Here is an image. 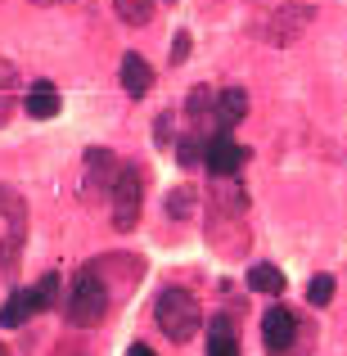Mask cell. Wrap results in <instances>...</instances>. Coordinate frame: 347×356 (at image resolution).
I'll use <instances>...</instances> for the list:
<instances>
[{
  "label": "cell",
  "instance_id": "obj_11",
  "mask_svg": "<svg viewBox=\"0 0 347 356\" xmlns=\"http://www.w3.org/2000/svg\"><path fill=\"white\" fill-rule=\"evenodd\" d=\"M243 113H248V90L226 86L217 95V108H212V136H226L234 122H243Z\"/></svg>",
  "mask_w": 347,
  "mask_h": 356
},
{
  "label": "cell",
  "instance_id": "obj_2",
  "mask_svg": "<svg viewBox=\"0 0 347 356\" xmlns=\"http://www.w3.org/2000/svg\"><path fill=\"white\" fill-rule=\"evenodd\" d=\"M154 321H158V330H163L172 343H190L194 334L203 330V307H199V298H194L190 289H176L172 284V289L158 293Z\"/></svg>",
  "mask_w": 347,
  "mask_h": 356
},
{
  "label": "cell",
  "instance_id": "obj_19",
  "mask_svg": "<svg viewBox=\"0 0 347 356\" xmlns=\"http://www.w3.org/2000/svg\"><path fill=\"white\" fill-rule=\"evenodd\" d=\"M14 86H18V72L9 59H0V127L14 118Z\"/></svg>",
  "mask_w": 347,
  "mask_h": 356
},
{
  "label": "cell",
  "instance_id": "obj_24",
  "mask_svg": "<svg viewBox=\"0 0 347 356\" xmlns=\"http://www.w3.org/2000/svg\"><path fill=\"white\" fill-rule=\"evenodd\" d=\"M185 54H190V32H176V41H172V63H185Z\"/></svg>",
  "mask_w": 347,
  "mask_h": 356
},
{
  "label": "cell",
  "instance_id": "obj_25",
  "mask_svg": "<svg viewBox=\"0 0 347 356\" xmlns=\"http://www.w3.org/2000/svg\"><path fill=\"white\" fill-rule=\"evenodd\" d=\"M32 5H68V9H81L86 0H32Z\"/></svg>",
  "mask_w": 347,
  "mask_h": 356
},
{
  "label": "cell",
  "instance_id": "obj_26",
  "mask_svg": "<svg viewBox=\"0 0 347 356\" xmlns=\"http://www.w3.org/2000/svg\"><path fill=\"white\" fill-rule=\"evenodd\" d=\"M127 356H154V348H145V343H131Z\"/></svg>",
  "mask_w": 347,
  "mask_h": 356
},
{
  "label": "cell",
  "instance_id": "obj_22",
  "mask_svg": "<svg viewBox=\"0 0 347 356\" xmlns=\"http://www.w3.org/2000/svg\"><path fill=\"white\" fill-rule=\"evenodd\" d=\"M334 298V280L330 275H312V284H307V302L312 307H330Z\"/></svg>",
  "mask_w": 347,
  "mask_h": 356
},
{
  "label": "cell",
  "instance_id": "obj_9",
  "mask_svg": "<svg viewBox=\"0 0 347 356\" xmlns=\"http://www.w3.org/2000/svg\"><path fill=\"white\" fill-rule=\"evenodd\" d=\"M243 158H248V149H239L230 136H208V145H203V167H208V176H234L243 167Z\"/></svg>",
  "mask_w": 347,
  "mask_h": 356
},
{
  "label": "cell",
  "instance_id": "obj_23",
  "mask_svg": "<svg viewBox=\"0 0 347 356\" xmlns=\"http://www.w3.org/2000/svg\"><path fill=\"white\" fill-rule=\"evenodd\" d=\"M154 145L158 149H172L176 140H172V113H158V122H154Z\"/></svg>",
  "mask_w": 347,
  "mask_h": 356
},
{
  "label": "cell",
  "instance_id": "obj_17",
  "mask_svg": "<svg viewBox=\"0 0 347 356\" xmlns=\"http://www.w3.org/2000/svg\"><path fill=\"white\" fill-rule=\"evenodd\" d=\"M194 203H199V194H194L190 185H176V190L163 199V208H167L172 221H185V217H194Z\"/></svg>",
  "mask_w": 347,
  "mask_h": 356
},
{
  "label": "cell",
  "instance_id": "obj_12",
  "mask_svg": "<svg viewBox=\"0 0 347 356\" xmlns=\"http://www.w3.org/2000/svg\"><path fill=\"white\" fill-rule=\"evenodd\" d=\"M149 86H154V68L145 63V54L127 50V54H122V90H127L131 99H145Z\"/></svg>",
  "mask_w": 347,
  "mask_h": 356
},
{
  "label": "cell",
  "instance_id": "obj_3",
  "mask_svg": "<svg viewBox=\"0 0 347 356\" xmlns=\"http://www.w3.org/2000/svg\"><path fill=\"white\" fill-rule=\"evenodd\" d=\"M316 9L312 5H293V0H280V9H266V14H257V23H252V36L266 45H293L298 36L312 27Z\"/></svg>",
  "mask_w": 347,
  "mask_h": 356
},
{
  "label": "cell",
  "instance_id": "obj_8",
  "mask_svg": "<svg viewBox=\"0 0 347 356\" xmlns=\"http://www.w3.org/2000/svg\"><path fill=\"white\" fill-rule=\"evenodd\" d=\"M86 181H81V199H95L99 190H108L113 194V185H118V172H122V163L108 149H86Z\"/></svg>",
  "mask_w": 347,
  "mask_h": 356
},
{
  "label": "cell",
  "instance_id": "obj_20",
  "mask_svg": "<svg viewBox=\"0 0 347 356\" xmlns=\"http://www.w3.org/2000/svg\"><path fill=\"white\" fill-rule=\"evenodd\" d=\"M113 9L127 27H145L154 18V0H113Z\"/></svg>",
  "mask_w": 347,
  "mask_h": 356
},
{
  "label": "cell",
  "instance_id": "obj_13",
  "mask_svg": "<svg viewBox=\"0 0 347 356\" xmlns=\"http://www.w3.org/2000/svg\"><path fill=\"white\" fill-rule=\"evenodd\" d=\"M212 208L243 217V212H248V190H243L234 176H212Z\"/></svg>",
  "mask_w": 347,
  "mask_h": 356
},
{
  "label": "cell",
  "instance_id": "obj_27",
  "mask_svg": "<svg viewBox=\"0 0 347 356\" xmlns=\"http://www.w3.org/2000/svg\"><path fill=\"white\" fill-rule=\"evenodd\" d=\"M0 356H5V348H0Z\"/></svg>",
  "mask_w": 347,
  "mask_h": 356
},
{
  "label": "cell",
  "instance_id": "obj_16",
  "mask_svg": "<svg viewBox=\"0 0 347 356\" xmlns=\"http://www.w3.org/2000/svg\"><path fill=\"white\" fill-rule=\"evenodd\" d=\"M208 356H239V343H234L230 321H212L208 325Z\"/></svg>",
  "mask_w": 347,
  "mask_h": 356
},
{
  "label": "cell",
  "instance_id": "obj_4",
  "mask_svg": "<svg viewBox=\"0 0 347 356\" xmlns=\"http://www.w3.org/2000/svg\"><path fill=\"white\" fill-rule=\"evenodd\" d=\"M54 302H59V275H41L36 284L18 289V293L0 307V325H5V330H18V325H27L32 316L50 312Z\"/></svg>",
  "mask_w": 347,
  "mask_h": 356
},
{
  "label": "cell",
  "instance_id": "obj_6",
  "mask_svg": "<svg viewBox=\"0 0 347 356\" xmlns=\"http://www.w3.org/2000/svg\"><path fill=\"white\" fill-rule=\"evenodd\" d=\"M0 217L9 221L5 239H0V266H5V275H14L18 248H23V239H27V203H23V194L9 190V185H0Z\"/></svg>",
  "mask_w": 347,
  "mask_h": 356
},
{
  "label": "cell",
  "instance_id": "obj_5",
  "mask_svg": "<svg viewBox=\"0 0 347 356\" xmlns=\"http://www.w3.org/2000/svg\"><path fill=\"white\" fill-rule=\"evenodd\" d=\"M140 203H145V167H140V163H122L118 185H113V230H118V235L136 230Z\"/></svg>",
  "mask_w": 347,
  "mask_h": 356
},
{
  "label": "cell",
  "instance_id": "obj_10",
  "mask_svg": "<svg viewBox=\"0 0 347 356\" xmlns=\"http://www.w3.org/2000/svg\"><path fill=\"white\" fill-rule=\"evenodd\" d=\"M208 239L217 243L221 252H243V248H248V226H243V217H234V212H217V208H212Z\"/></svg>",
  "mask_w": 347,
  "mask_h": 356
},
{
  "label": "cell",
  "instance_id": "obj_7",
  "mask_svg": "<svg viewBox=\"0 0 347 356\" xmlns=\"http://www.w3.org/2000/svg\"><path fill=\"white\" fill-rule=\"evenodd\" d=\"M261 343H266L271 356H289L293 343H298V316L275 302L266 316H261Z\"/></svg>",
  "mask_w": 347,
  "mask_h": 356
},
{
  "label": "cell",
  "instance_id": "obj_15",
  "mask_svg": "<svg viewBox=\"0 0 347 356\" xmlns=\"http://www.w3.org/2000/svg\"><path fill=\"white\" fill-rule=\"evenodd\" d=\"M248 284L257 289V293L280 298V293H284V270H280V266H271V261H257V266L248 270Z\"/></svg>",
  "mask_w": 347,
  "mask_h": 356
},
{
  "label": "cell",
  "instance_id": "obj_18",
  "mask_svg": "<svg viewBox=\"0 0 347 356\" xmlns=\"http://www.w3.org/2000/svg\"><path fill=\"white\" fill-rule=\"evenodd\" d=\"M217 95H221V90H212V86H194L190 95H185V113H190L194 122L212 118V108H217Z\"/></svg>",
  "mask_w": 347,
  "mask_h": 356
},
{
  "label": "cell",
  "instance_id": "obj_21",
  "mask_svg": "<svg viewBox=\"0 0 347 356\" xmlns=\"http://www.w3.org/2000/svg\"><path fill=\"white\" fill-rule=\"evenodd\" d=\"M203 145H208V140H199V136H185V140H176V158H181V167H194V163H203Z\"/></svg>",
  "mask_w": 347,
  "mask_h": 356
},
{
  "label": "cell",
  "instance_id": "obj_14",
  "mask_svg": "<svg viewBox=\"0 0 347 356\" xmlns=\"http://www.w3.org/2000/svg\"><path fill=\"white\" fill-rule=\"evenodd\" d=\"M23 108H27V118H41V122L59 113V90H54V81H32L27 95H23Z\"/></svg>",
  "mask_w": 347,
  "mask_h": 356
},
{
  "label": "cell",
  "instance_id": "obj_1",
  "mask_svg": "<svg viewBox=\"0 0 347 356\" xmlns=\"http://www.w3.org/2000/svg\"><path fill=\"white\" fill-rule=\"evenodd\" d=\"M104 316H108L104 270H99V261H86L68 284V321L77 325V330H90V325H99Z\"/></svg>",
  "mask_w": 347,
  "mask_h": 356
}]
</instances>
